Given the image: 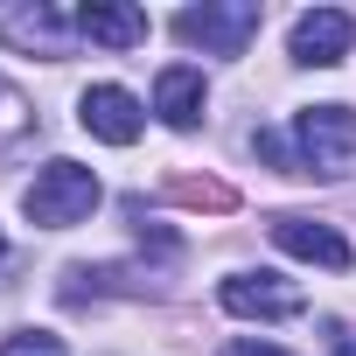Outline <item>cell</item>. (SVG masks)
I'll use <instances>...</instances> for the list:
<instances>
[{"label":"cell","mask_w":356,"mask_h":356,"mask_svg":"<svg viewBox=\"0 0 356 356\" xmlns=\"http://www.w3.org/2000/svg\"><path fill=\"white\" fill-rule=\"evenodd\" d=\"M224 356H286L280 342H252V335H238V342H224Z\"/></svg>","instance_id":"5bb4252c"},{"label":"cell","mask_w":356,"mask_h":356,"mask_svg":"<svg viewBox=\"0 0 356 356\" xmlns=\"http://www.w3.org/2000/svg\"><path fill=\"white\" fill-rule=\"evenodd\" d=\"M98 175L84 168V161H49L35 182H29V196H22V210H29V224H42V231H70V224H84L91 210H98Z\"/></svg>","instance_id":"6da1fadb"},{"label":"cell","mask_w":356,"mask_h":356,"mask_svg":"<svg viewBox=\"0 0 356 356\" xmlns=\"http://www.w3.org/2000/svg\"><path fill=\"white\" fill-rule=\"evenodd\" d=\"M217 300L231 314H245V321H286V314H300V286L280 280V273H231L217 286Z\"/></svg>","instance_id":"52a82bcc"},{"label":"cell","mask_w":356,"mask_h":356,"mask_svg":"<svg viewBox=\"0 0 356 356\" xmlns=\"http://www.w3.org/2000/svg\"><path fill=\"white\" fill-rule=\"evenodd\" d=\"M77 29L98 49H140L147 42V15L126 8V0H91V8H77Z\"/></svg>","instance_id":"30bf717a"},{"label":"cell","mask_w":356,"mask_h":356,"mask_svg":"<svg viewBox=\"0 0 356 356\" xmlns=\"http://www.w3.org/2000/svg\"><path fill=\"white\" fill-rule=\"evenodd\" d=\"M259 22H266L259 0H203V8L175 15V35H182L189 49H203V56H245Z\"/></svg>","instance_id":"3957f363"},{"label":"cell","mask_w":356,"mask_h":356,"mask_svg":"<svg viewBox=\"0 0 356 356\" xmlns=\"http://www.w3.org/2000/svg\"><path fill=\"white\" fill-rule=\"evenodd\" d=\"M35 140V105L8 84V77H0V161H8V154H22Z\"/></svg>","instance_id":"8fae6325"},{"label":"cell","mask_w":356,"mask_h":356,"mask_svg":"<svg viewBox=\"0 0 356 356\" xmlns=\"http://www.w3.org/2000/svg\"><path fill=\"white\" fill-rule=\"evenodd\" d=\"M0 252H8V238H0Z\"/></svg>","instance_id":"2e32d148"},{"label":"cell","mask_w":356,"mask_h":356,"mask_svg":"<svg viewBox=\"0 0 356 356\" xmlns=\"http://www.w3.org/2000/svg\"><path fill=\"white\" fill-rule=\"evenodd\" d=\"M273 245L280 252H293V259H307V266H328V273H349V238L335 231V224H321V217H273Z\"/></svg>","instance_id":"ba28073f"},{"label":"cell","mask_w":356,"mask_h":356,"mask_svg":"<svg viewBox=\"0 0 356 356\" xmlns=\"http://www.w3.org/2000/svg\"><path fill=\"white\" fill-rule=\"evenodd\" d=\"M203 105H210V91H203V70H189V63H168V70L154 77V112H161L175 133H196V126H203Z\"/></svg>","instance_id":"9c48e42d"},{"label":"cell","mask_w":356,"mask_h":356,"mask_svg":"<svg viewBox=\"0 0 356 356\" xmlns=\"http://www.w3.org/2000/svg\"><path fill=\"white\" fill-rule=\"evenodd\" d=\"M349 42H356V22H349L342 8H307V15L293 22V35H286L293 63H307V70H335V63L349 56Z\"/></svg>","instance_id":"8992f818"},{"label":"cell","mask_w":356,"mask_h":356,"mask_svg":"<svg viewBox=\"0 0 356 356\" xmlns=\"http://www.w3.org/2000/svg\"><path fill=\"white\" fill-rule=\"evenodd\" d=\"M335 356H356V335H335Z\"/></svg>","instance_id":"9a60e30c"},{"label":"cell","mask_w":356,"mask_h":356,"mask_svg":"<svg viewBox=\"0 0 356 356\" xmlns=\"http://www.w3.org/2000/svg\"><path fill=\"white\" fill-rule=\"evenodd\" d=\"M77 126H84L91 140H105V147H133L140 126H147V112H140V98H133L126 84H91V91L77 98Z\"/></svg>","instance_id":"5b68a950"},{"label":"cell","mask_w":356,"mask_h":356,"mask_svg":"<svg viewBox=\"0 0 356 356\" xmlns=\"http://www.w3.org/2000/svg\"><path fill=\"white\" fill-rule=\"evenodd\" d=\"M0 356H70V349H63V335L22 328V335H8V342H0Z\"/></svg>","instance_id":"7c38bea8"},{"label":"cell","mask_w":356,"mask_h":356,"mask_svg":"<svg viewBox=\"0 0 356 356\" xmlns=\"http://www.w3.org/2000/svg\"><path fill=\"white\" fill-rule=\"evenodd\" d=\"M293 154H300V175H321V182L349 175V161H356V112L349 105L293 112Z\"/></svg>","instance_id":"7a4b0ae2"},{"label":"cell","mask_w":356,"mask_h":356,"mask_svg":"<svg viewBox=\"0 0 356 356\" xmlns=\"http://www.w3.org/2000/svg\"><path fill=\"white\" fill-rule=\"evenodd\" d=\"M77 35H84V29H77V15L49 8V0H22V8H0V42H15V49H29V56L63 63Z\"/></svg>","instance_id":"277c9868"},{"label":"cell","mask_w":356,"mask_h":356,"mask_svg":"<svg viewBox=\"0 0 356 356\" xmlns=\"http://www.w3.org/2000/svg\"><path fill=\"white\" fill-rule=\"evenodd\" d=\"M252 147H259V154H266V161H273V168H286V175H300V154H293V147H286V133H259V140H252Z\"/></svg>","instance_id":"4fadbf2b"}]
</instances>
